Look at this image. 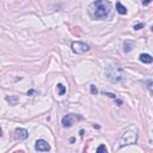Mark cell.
Wrapping results in <instances>:
<instances>
[{"instance_id": "cell-7", "label": "cell", "mask_w": 153, "mask_h": 153, "mask_svg": "<svg viewBox=\"0 0 153 153\" xmlns=\"http://www.w3.org/2000/svg\"><path fill=\"white\" fill-rule=\"evenodd\" d=\"M15 136H16V139H18V140H25V139L29 136V133H28L26 129L17 128L16 132H15Z\"/></svg>"}, {"instance_id": "cell-10", "label": "cell", "mask_w": 153, "mask_h": 153, "mask_svg": "<svg viewBox=\"0 0 153 153\" xmlns=\"http://www.w3.org/2000/svg\"><path fill=\"white\" fill-rule=\"evenodd\" d=\"M6 100L10 103V105H16V104L18 103V100H19V99H18L17 96H10V97L7 96V97H6Z\"/></svg>"}, {"instance_id": "cell-2", "label": "cell", "mask_w": 153, "mask_h": 153, "mask_svg": "<svg viewBox=\"0 0 153 153\" xmlns=\"http://www.w3.org/2000/svg\"><path fill=\"white\" fill-rule=\"evenodd\" d=\"M138 141V128L135 126H130L120 139V147H125L128 145H133Z\"/></svg>"}, {"instance_id": "cell-18", "label": "cell", "mask_w": 153, "mask_h": 153, "mask_svg": "<svg viewBox=\"0 0 153 153\" xmlns=\"http://www.w3.org/2000/svg\"><path fill=\"white\" fill-rule=\"evenodd\" d=\"M104 95H105V96H109L110 98H114V99H116V96H115L114 93H109V92H104Z\"/></svg>"}, {"instance_id": "cell-1", "label": "cell", "mask_w": 153, "mask_h": 153, "mask_svg": "<svg viewBox=\"0 0 153 153\" xmlns=\"http://www.w3.org/2000/svg\"><path fill=\"white\" fill-rule=\"evenodd\" d=\"M111 4L109 0H96L90 5L89 12L93 19H103L110 13Z\"/></svg>"}, {"instance_id": "cell-6", "label": "cell", "mask_w": 153, "mask_h": 153, "mask_svg": "<svg viewBox=\"0 0 153 153\" xmlns=\"http://www.w3.org/2000/svg\"><path fill=\"white\" fill-rule=\"evenodd\" d=\"M35 150L38 152H48L50 150V146L46 140H37L35 144Z\"/></svg>"}, {"instance_id": "cell-16", "label": "cell", "mask_w": 153, "mask_h": 153, "mask_svg": "<svg viewBox=\"0 0 153 153\" xmlns=\"http://www.w3.org/2000/svg\"><path fill=\"white\" fill-rule=\"evenodd\" d=\"M144 28V23H139V24H135L134 25V30H140Z\"/></svg>"}, {"instance_id": "cell-12", "label": "cell", "mask_w": 153, "mask_h": 153, "mask_svg": "<svg viewBox=\"0 0 153 153\" xmlns=\"http://www.w3.org/2000/svg\"><path fill=\"white\" fill-rule=\"evenodd\" d=\"M57 90H59V95L62 96L66 93V87L62 85V84H57Z\"/></svg>"}, {"instance_id": "cell-9", "label": "cell", "mask_w": 153, "mask_h": 153, "mask_svg": "<svg viewBox=\"0 0 153 153\" xmlns=\"http://www.w3.org/2000/svg\"><path fill=\"white\" fill-rule=\"evenodd\" d=\"M116 10H117V12L120 13V15H127V7L126 6H123L121 3H116Z\"/></svg>"}, {"instance_id": "cell-8", "label": "cell", "mask_w": 153, "mask_h": 153, "mask_svg": "<svg viewBox=\"0 0 153 153\" xmlns=\"http://www.w3.org/2000/svg\"><path fill=\"white\" fill-rule=\"evenodd\" d=\"M140 61L144 64H151L153 61V57L150 55V54H140Z\"/></svg>"}, {"instance_id": "cell-19", "label": "cell", "mask_w": 153, "mask_h": 153, "mask_svg": "<svg viewBox=\"0 0 153 153\" xmlns=\"http://www.w3.org/2000/svg\"><path fill=\"white\" fill-rule=\"evenodd\" d=\"M80 136H84V130H80Z\"/></svg>"}, {"instance_id": "cell-3", "label": "cell", "mask_w": 153, "mask_h": 153, "mask_svg": "<svg viewBox=\"0 0 153 153\" xmlns=\"http://www.w3.org/2000/svg\"><path fill=\"white\" fill-rule=\"evenodd\" d=\"M107 75H108V79L113 83H117L120 81L122 78H123V73H122V69L116 67V66H110L108 67L107 69Z\"/></svg>"}, {"instance_id": "cell-5", "label": "cell", "mask_w": 153, "mask_h": 153, "mask_svg": "<svg viewBox=\"0 0 153 153\" xmlns=\"http://www.w3.org/2000/svg\"><path fill=\"white\" fill-rule=\"evenodd\" d=\"M77 118H81V117H78L75 116L74 114H68L66 115L64 118H62V126L65 128H69V127H72L74 125V122L77 121Z\"/></svg>"}, {"instance_id": "cell-13", "label": "cell", "mask_w": 153, "mask_h": 153, "mask_svg": "<svg viewBox=\"0 0 153 153\" xmlns=\"http://www.w3.org/2000/svg\"><path fill=\"white\" fill-rule=\"evenodd\" d=\"M97 152H98V153H107V152H108V150H107V147H105L104 145H100V146H98Z\"/></svg>"}, {"instance_id": "cell-20", "label": "cell", "mask_w": 153, "mask_h": 153, "mask_svg": "<svg viewBox=\"0 0 153 153\" xmlns=\"http://www.w3.org/2000/svg\"><path fill=\"white\" fill-rule=\"evenodd\" d=\"M151 30H152V31H153V25H152V28H151Z\"/></svg>"}, {"instance_id": "cell-15", "label": "cell", "mask_w": 153, "mask_h": 153, "mask_svg": "<svg viewBox=\"0 0 153 153\" xmlns=\"http://www.w3.org/2000/svg\"><path fill=\"white\" fill-rule=\"evenodd\" d=\"M146 84H147V89H148V90L151 91V92L153 93V81H147Z\"/></svg>"}, {"instance_id": "cell-14", "label": "cell", "mask_w": 153, "mask_h": 153, "mask_svg": "<svg viewBox=\"0 0 153 153\" xmlns=\"http://www.w3.org/2000/svg\"><path fill=\"white\" fill-rule=\"evenodd\" d=\"M90 90H91V93H92V95H96L98 92V90H97V87L95 85H91L90 86Z\"/></svg>"}, {"instance_id": "cell-4", "label": "cell", "mask_w": 153, "mask_h": 153, "mask_svg": "<svg viewBox=\"0 0 153 153\" xmlns=\"http://www.w3.org/2000/svg\"><path fill=\"white\" fill-rule=\"evenodd\" d=\"M72 50L75 53V54H84V53H87L90 50V46L84 43V42H73L72 43Z\"/></svg>"}, {"instance_id": "cell-17", "label": "cell", "mask_w": 153, "mask_h": 153, "mask_svg": "<svg viewBox=\"0 0 153 153\" xmlns=\"http://www.w3.org/2000/svg\"><path fill=\"white\" fill-rule=\"evenodd\" d=\"M153 1V0H142V5H144V6H147L150 3H152Z\"/></svg>"}, {"instance_id": "cell-11", "label": "cell", "mask_w": 153, "mask_h": 153, "mask_svg": "<svg viewBox=\"0 0 153 153\" xmlns=\"http://www.w3.org/2000/svg\"><path fill=\"white\" fill-rule=\"evenodd\" d=\"M123 47H125V48H123V49H125V52H126V53H128V52H130V50H132V47H133V43L129 42V41H126Z\"/></svg>"}]
</instances>
